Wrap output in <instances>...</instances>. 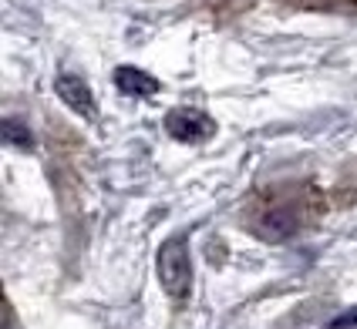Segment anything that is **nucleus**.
I'll list each match as a JSON object with an SVG mask.
<instances>
[{
	"label": "nucleus",
	"mask_w": 357,
	"mask_h": 329,
	"mask_svg": "<svg viewBox=\"0 0 357 329\" xmlns=\"http://www.w3.org/2000/svg\"><path fill=\"white\" fill-rule=\"evenodd\" d=\"M155 272H159L165 296H172V299L189 296V289H192V252L182 235H172L162 242L159 255H155Z\"/></svg>",
	"instance_id": "f257e3e1"
},
{
	"label": "nucleus",
	"mask_w": 357,
	"mask_h": 329,
	"mask_svg": "<svg viewBox=\"0 0 357 329\" xmlns=\"http://www.w3.org/2000/svg\"><path fill=\"white\" fill-rule=\"evenodd\" d=\"M165 128H169V135L176 141H185V145H199V141H206L216 131L213 118L206 111H199V108H176V111H169L165 115Z\"/></svg>",
	"instance_id": "f03ea898"
},
{
	"label": "nucleus",
	"mask_w": 357,
	"mask_h": 329,
	"mask_svg": "<svg viewBox=\"0 0 357 329\" xmlns=\"http://www.w3.org/2000/svg\"><path fill=\"white\" fill-rule=\"evenodd\" d=\"M54 91H58V97L75 115L95 118V97H91V88L84 84V78H78V74H61L54 81Z\"/></svg>",
	"instance_id": "7ed1b4c3"
},
{
	"label": "nucleus",
	"mask_w": 357,
	"mask_h": 329,
	"mask_svg": "<svg viewBox=\"0 0 357 329\" xmlns=\"http://www.w3.org/2000/svg\"><path fill=\"white\" fill-rule=\"evenodd\" d=\"M115 84H119L121 95L128 97H152L159 91V81L152 74H145V71H139V67H119L115 71Z\"/></svg>",
	"instance_id": "20e7f679"
},
{
	"label": "nucleus",
	"mask_w": 357,
	"mask_h": 329,
	"mask_svg": "<svg viewBox=\"0 0 357 329\" xmlns=\"http://www.w3.org/2000/svg\"><path fill=\"white\" fill-rule=\"evenodd\" d=\"M294 229H297V222H294L287 212H270L263 222H259V232L266 235V239H283V235H290Z\"/></svg>",
	"instance_id": "39448f33"
},
{
	"label": "nucleus",
	"mask_w": 357,
	"mask_h": 329,
	"mask_svg": "<svg viewBox=\"0 0 357 329\" xmlns=\"http://www.w3.org/2000/svg\"><path fill=\"white\" fill-rule=\"evenodd\" d=\"M3 138H7V145H24V148H34V138L31 131L17 125V121H3Z\"/></svg>",
	"instance_id": "423d86ee"
}]
</instances>
